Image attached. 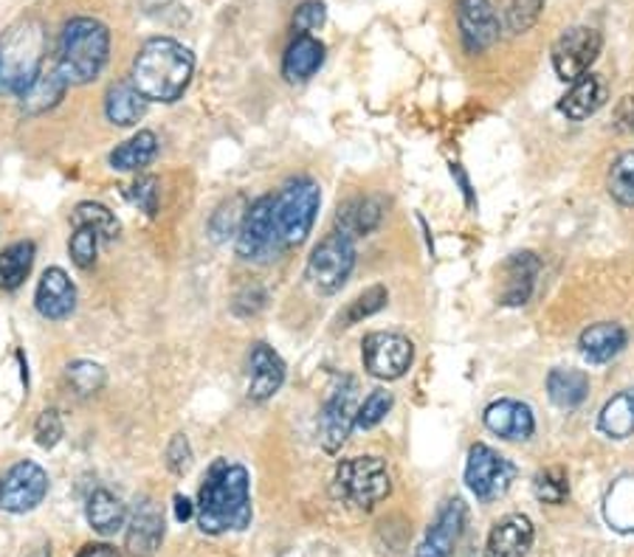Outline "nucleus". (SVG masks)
Wrapping results in <instances>:
<instances>
[{
  "label": "nucleus",
  "instance_id": "obj_1",
  "mask_svg": "<svg viewBox=\"0 0 634 557\" xmlns=\"http://www.w3.org/2000/svg\"><path fill=\"white\" fill-rule=\"evenodd\" d=\"M195 521L200 533L226 535L249 529L254 509H251V479L246 464L218 459L206 471L204 484L198 490V504H195Z\"/></svg>",
  "mask_w": 634,
  "mask_h": 557
},
{
  "label": "nucleus",
  "instance_id": "obj_2",
  "mask_svg": "<svg viewBox=\"0 0 634 557\" xmlns=\"http://www.w3.org/2000/svg\"><path fill=\"white\" fill-rule=\"evenodd\" d=\"M195 74V56L187 45L169 38H153L133 60V85L147 102L173 105L184 96Z\"/></svg>",
  "mask_w": 634,
  "mask_h": 557
},
{
  "label": "nucleus",
  "instance_id": "obj_3",
  "mask_svg": "<svg viewBox=\"0 0 634 557\" xmlns=\"http://www.w3.org/2000/svg\"><path fill=\"white\" fill-rule=\"evenodd\" d=\"M43 20L23 18L0 34V96H23L43 74L45 62Z\"/></svg>",
  "mask_w": 634,
  "mask_h": 557
},
{
  "label": "nucleus",
  "instance_id": "obj_4",
  "mask_svg": "<svg viewBox=\"0 0 634 557\" xmlns=\"http://www.w3.org/2000/svg\"><path fill=\"white\" fill-rule=\"evenodd\" d=\"M111 60V31L96 18H74L63 25L56 71L69 85H87L105 71Z\"/></svg>",
  "mask_w": 634,
  "mask_h": 557
},
{
  "label": "nucleus",
  "instance_id": "obj_5",
  "mask_svg": "<svg viewBox=\"0 0 634 557\" xmlns=\"http://www.w3.org/2000/svg\"><path fill=\"white\" fill-rule=\"evenodd\" d=\"M322 189L313 178H293L274 198V223L282 248H297L308 240L316 223Z\"/></svg>",
  "mask_w": 634,
  "mask_h": 557
},
{
  "label": "nucleus",
  "instance_id": "obj_6",
  "mask_svg": "<svg viewBox=\"0 0 634 557\" xmlns=\"http://www.w3.org/2000/svg\"><path fill=\"white\" fill-rule=\"evenodd\" d=\"M333 493L344 504L358 509H373L392 493L389 467L381 456H353L339 462L333 476Z\"/></svg>",
  "mask_w": 634,
  "mask_h": 557
},
{
  "label": "nucleus",
  "instance_id": "obj_7",
  "mask_svg": "<svg viewBox=\"0 0 634 557\" xmlns=\"http://www.w3.org/2000/svg\"><path fill=\"white\" fill-rule=\"evenodd\" d=\"M355 267L353 237L342 231H330L308 256V278L322 293H336L347 285L350 273Z\"/></svg>",
  "mask_w": 634,
  "mask_h": 557
},
{
  "label": "nucleus",
  "instance_id": "obj_8",
  "mask_svg": "<svg viewBox=\"0 0 634 557\" xmlns=\"http://www.w3.org/2000/svg\"><path fill=\"white\" fill-rule=\"evenodd\" d=\"M237 256L246 262H268L282 251L274 223V195H262L249 206L237 231Z\"/></svg>",
  "mask_w": 634,
  "mask_h": 557
},
{
  "label": "nucleus",
  "instance_id": "obj_9",
  "mask_svg": "<svg viewBox=\"0 0 634 557\" xmlns=\"http://www.w3.org/2000/svg\"><path fill=\"white\" fill-rule=\"evenodd\" d=\"M517 464L493 451V448L482 445V442L471 445V451H468L466 484L477 495V502L491 504L502 498L510 484L517 482Z\"/></svg>",
  "mask_w": 634,
  "mask_h": 557
},
{
  "label": "nucleus",
  "instance_id": "obj_10",
  "mask_svg": "<svg viewBox=\"0 0 634 557\" xmlns=\"http://www.w3.org/2000/svg\"><path fill=\"white\" fill-rule=\"evenodd\" d=\"M49 495V473L32 459H20L0 476V509L25 515L38 509Z\"/></svg>",
  "mask_w": 634,
  "mask_h": 557
},
{
  "label": "nucleus",
  "instance_id": "obj_11",
  "mask_svg": "<svg viewBox=\"0 0 634 557\" xmlns=\"http://www.w3.org/2000/svg\"><path fill=\"white\" fill-rule=\"evenodd\" d=\"M601 45V31L590 29V25H572V29H567L553 43V51H550L555 76L561 82H570V85L579 82L595 65Z\"/></svg>",
  "mask_w": 634,
  "mask_h": 557
},
{
  "label": "nucleus",
  "instance_id": "obj_12",
  "mask_svg": "<svg viewBox=\"0 0 634 557\" xmlns=\"http://www.w3.org/2000/svg\"><path fill=\"white\" fill-rule=\"evenodd\" d=\"M358 414V386L353 378H344L336 389L324 400L322 414H319V442L328 453H339L347 442L350 431L355 428Z\"/></svg>",
  "mask_w": 634,
  "mask_h": 557
},
{
  "label": "nucleus",
  "instance_id": "obj_13",
  "mask_svg": "<svg viewBox=\"0 0 634 557\" xmlns=\"http://www.w3.org/2000/svg\"><path fill=\"white\" fill-rule=\"evenodd\" d=\"M364 369L378 380H398L415 360V344L401 333H370L361 344Z\"/></svg>",
  "mask_w": 634,
  "mask_h": 557
},
{
  "label": "nucleus",
  "instance_id": "obj_14",
  "mask_svg": "<svg viewBox=\"0 0 634 557\" xmlns=\"http://www.w3.org/2000/svg\"><path fill=\"white\" fill-rule=\"evenodd\" d=\"M499 20L493 0H457V31L466 54H482L499 40Z\"/></svg>",
  "mask_w": 634,
  "mask_h": 557
},
{
  "label": "nucleus",
  "instance_id": "obj_15",
  "mask_svg": "<svg viewBox=\"0 0 634 557\" xmlns=\"http://www.w3.org/2000/svg\"><path fill=\"white\" fill-rule=\"evenodd\" d=\"M468 524V507L462 498H448L440 509L437 518L423 535L420 546H417L415 557H451L455 555L457 544H460L462 533Z\"/></svg>",
  "mask_w": 634,
  "mask_h": 557
},
{
  "label": "nucleus",
  "instance_id": "obj_16",
  "mask_svg": "<svg viewBox=\"0 0 634 557\" xmlns=\"http://www.w3.org/2000/svg\"><path fill=\"white\" fill-rule=\"evenodd\" d=\"M488 431L505 442H528L536 433V417L528 402L519 400H493L482 414Z\"/></svg>",
  "mask_w": 634,
  "mask_h": 557
},
{
  "label": "nucleus",
  "instance_id": "obj_17",
  "mask_svg": "<svg viewBox=\"0 0 634 557\" xmlns=\"http://www.w3.org/2000/svg\"><path fill=\"white\" fill-rule=\"evenodd\" d=\"M34 307L49 322H65L76 309V287L63 267H45L34 293Z\"/></svg>",
  "mask_w": 634,
  "mask_h": 557
},
{
  "label": "nucleus",
  "instance_id": "obj_18",
  "mask_svg": "<svg viewBox=\"0 0 634 557\" xmlns=\"http://www.w3.org/2000/svg\"><path fill=\"white\" fill-rule=\"evenodd\" d=\"M285 383V360L274 349L257 340L249 353V400L266 402Z\"/></svg>",
  "mask_w": 634,
  "mask_h": 557
},
{
  "label": "nucleus",
  "instance_id": "obj_19",
  "mask_svg": "<svg viewBox=\"0 0 634 557\" xmlns=\"http://www.w3.org/2000/svg\"><path fill=\"white\" fill-rule=\"evenodd\" d=\"M536 540V526L528 515L510 513L488 533L486 557H524Z\"/></svg>",
  "mask_w": 634,
  "mask_h": 557
},
{
  "label": "nucleus",
  "instance_id": "obj_20",
  "mask_svg": "<svg viewBox=\"0 0 634 557\" xmlns=\"http://www.w3.org/2000/svg\"><path fill=\"white\" fill-rule=\"evenodd\" d=\"M164 529H167V526H164V513L158 509V504L153 502V498H142V502L136 504V509H133L131 524H127V551L136 557H149L162 546Z\"/></svg>",
  "mask_w": 634,
  "mask_h": 557
},
{
  "label": "nucleus",
  "instance_id": "obj_21",
  "mask_svg": "<svg viewBox=\"0 0 634 557\" xmlns=\"http://www.w3.org/2000/svg\"><path fill=\"white\" fill-rule=\"evenodd\" d=\"M541 262L533 251H522V254H513L505 262V291L499 302L505 307H522L530 302L536 287V278H539Z\"/></svg>",
  "mask_w": 634,
  "mask_h": 557
},
{
  "label": "nucleus",
  "instance_id": "obj_22",
  "mask_svg": "<svg viewBox=\"0 0 634 557\" xmlns=\"http://www.w3.org/2000/svg\"><path fill=\"white\" fill-rule=\"evenodd\" d=\"M324 65V43L313 34H297L282 56V76L291 85L308 82Z\"/></svg>",
  "mask_w": 634,
  "mask_h": 557
},
{
  "label": "nucleus",
  "instance_id": "obj_23",
  "mask_svg": "<svg viewBox=\"0 0 634 557\" xmlns=\"http://www.w3.org/2000/svg\"><path fill=\"white\" fill-rule=\"evenodd\" d=\"M606 102V82L597 74H584L579 82H572V87L567 91L564 99L559 102L561 116H567L570 122H584V118L595 116L597 111Z\"/></svg>",
  "mask_w": 634,
  "mask_h": 557
},
{
  "label": "nucleus",
  "instance_id": "obj_24",
  "mask_svg": "<svg viewBox=\"0 0 634 557\" xmlns=\"http://www.w3.org/2000/svg\"><path fill=\"white\" fill-rule=\"evenodd\" d=\"M626 340H628V335L621 324L601 322V324H592V327H586L584 333H581L579 349H581V355L590 360V364L601 366V364H610L615 355H621L623 347H626Z\"/></svg>",
  "mask_w": 634,
  "mask_h": 557
},
{
  "label": "nucleus",
  "instance_id": "obj_25",
  "mask_svg": "<svg viewBox=\"0 0 634 557\" xmlns=\"http://www.w3.org/2000/svg\"><path fill=\"white\" fill-rule=\"evenodd\" d=\"M85 518L94 533L105 535L107 538V535H116L118 529L127 524V507L118 495H113L111 490L100 487L91 493V498H87Z\"/></svg>",
  "mask_w": 634,
  "mask_h": 557
},
{
  "label": "nucleus",
  "instance_id": "obj_26",
  "mask_svg": "<svg viewBox=\"0 0 634 557\" xmlns=\"http://www.w3.org/2000/svg\"><path fill=\"white\" fill-rule=\"evenodd\" d=\"M384 220V206L378 198H353L339 209V231L347 237H367Z\"/></svg>",
  "mask_w": 634,
  "mask_h": 557
},
{
  "label": "nucleus",
  "instance_id": "obj_27",
  "mask_svg": "<svg viewBox=\"0 0 634 557\" xmlns=\"http://www.w3.org/2000/svg\"><path fill=\"white\" fill-rule=\"evenodd\" d=\"M147 105L149 102L133 82H116L105 96V116L116 127H133L147 113Z\"/></svg>",
  "mask_w": 634,
  "mask_h": 557
},
{
  "label": "nucleus",
  "instance_id": "obj_28",
  "mask_svg": "<svg viewBox=\"0 0 634 557\" xmlns=\"http://www.w3.org/2000/svg\"><path fill=\"white\" fill-rule=\"evenodd\" d=\"M548 395L561 411H575L590 395V375L584 369H553L548 375Z\"/></svg>",
  "mask_w": 634,
  "mask_h": 557
},
{
  "label": "nucleus",
  "instance_id": "obj_29",
  "mask_svg": "<svg viewBox=\"0 0 634 557\" xmlns=\"http://www.w3.org/2000/svg\"><path fill=\"white\" fill-rule=\"evenodd\" d=\"M158 155V138L153 130H138L136 136L118 144L111 153V167L116 172H142Z\"/></svg>",
  "mask_w": 634,
  "mask_h": 557
},
{
  "label": "nucleus",
  "instance_id": "obj_30",
  "mask_svg": "<svg viewBox=\"0 0 634 557\" xmlns=\"http://www.w3.org/2000/svg\"><path fill=\"white\" fill-rule=\"evenodd\" d=\"M65 91H69V82H65V76L60 74V71L56 69L43 71L40 80L20 96V111H23L25 116H40V113L60 105Z\"/></svg>",
  "mask_w": 634,
  "mask_h": 557
},
{
  "label": "nucleus",
  "instance_id": "obj_31",
  "mask_svg": "<svg viewBox=\"0 0 634 557\" xmlns=\"http://www.w3.org/2000/svg\"><path fill=\"white\" fill-rule=\"evenodd\" d=\"M597 428L610 440H628L634 433V389L617 391L606 400V406L597 414Z\"/></svg>",
  "mask_w": 634,
  "mask_h": 557
},
{
  "label": "nucleus",
  "instance_id": "obj_32",
  "mask_svg": "<svg viewBox=\"0 0 634 557\" xmlns=\"http://www.w3.org/2000/svg\"><path fill=\"white\" fill-rule=\"evenodd\" d=\"M34 254H38V248H34L32 240L12 242V245L0 251V291L9 293L23 285L25 276L32 273Z\"/></svg>",
  "mask_w": 634,
  "mask_h": 557
},
{
  "label": "nucleus",
  "instance_id": "obj_33",
  "mask_svg": "<svg viewBox=\"0 0 634 557\" xmlns=\"http://www.w3.org/2000/svg\"><path fill=\"white\" fill-rule=\"evenodd\" d=\"M603 515L621 533H634V476L621 479L615 487H610Z\"/></svg>",
  "mask_w": 634,
  "mask_h": 557
},
{
  "label": "nucleus",
  "instance_id": "obj_34",
  "mask_svg": "<svg viewBox=\"0 0 634 557\" xmlns=\"http://www.w3.org/2000/svg\"><path fill=\"white\" fill-rule=\"evenodd\" d=\"M71 223H74V229H80V225L94 229L102 240H116L118 231H122L116 214L107 206L94 203V200H85V203L76 206L74 214H71Z\"/></svg>",
  "mask_w": 634,
  "mask_h": 557
},
{
  "label": "nucleus",
  "instance_id": "obj_35",
  "mask_svg": "<svg viewBox=\"0 0 634 557\" xmlns=\"http://www.w3.org/2000/svg\"><path fill=\"white\" fill-rule=\"evenodd\" d=\"M249 206L251 203H246L243 195H235V198L224 200L209 220L211 240L226 242L229 237H237V231H240V225H243V217H246V211H249Z\"/></svg>",
  "mask_w": 634,
  "mask_h": 557
},
{
  "label": "nucleus",
  "instance_id": "obj_36",
  "mask_svg": "<svg viewBox=\"0 0 634 557\" xmlns=\"http://www.w3.org/2000/svg\"><path fill=\"white\" fill-rule=\"evenodd\" d=\"M544 12V0H499V14L502 25L510 34H524L539 23Z\"/></svg>",
  "mask_w": 634,
  "mask_h": 557
},
{
  "label": "nucleus",
  "instance_id": "obj_37",
  "mask_svg": "<svg viewBox=\"0 0 634 557\" xmlns=\"http://www.w3.org/2000/svg\"><path fill=\"white\" fill-rule=\"evenodd\" d=\"M386 304H389V291H386L384 285L367 287V291L358 293V296L344 307V313L339 316V324H342V327H353V324H361L364 318H373Z\"/></svg>",
  "mask_w": 634,
  "mask_h": 557
},
{
  "label": "nucleus",
  "instance_id": "obj_38",
  "mask_svg": "<svg viewBox=\"0 0 634 557\" xmlns=\"http://www.w3.org/2000/svg\"><path fill=\"white\" fill-rule=\"evenodd\" d=\"M533 493L541 504L561 507L570 498V479H567L564 467H548V471L536 473Z\"/></svg>",
  "mask_w": 634,
  "mask_h": 557
},
{
  "label": "nucleus",
  "instance_id": "obj_39",
  "mask_svg": "<svg viewBox=\"0 0 634 557\" xmlns=\"http://www.w3.org/2000/svg\"><path fill=\"white\" fill-rule=\"evenodd\" d=\"M610 195L621 206H634V149H626L615 158L610 169Z\"/></svg>",
  "mask_w": 634,
  "mask_h": 557
},
{
  "label": "nucleus",
  "instance_id": "obj_40",
  "mask_svg": "<svg viewBox=\"0 0 634 557\" xmlns=\"http://www.w3.org/2000/svg\"><path fill=\"white\" fill-rule=\"evenodd\" d=\"M65 380H69V386L80 397H91L96 395V391H102L107 375L94 360H74V364H69V369H65Z\"/></svg>",
  "mask_w": 634,
  "mask_h": 557
},
{
  "label": "nucleus",
  "instance_id": "obj_41",
  "mask_svg": "<svg viewBox=\"0 0 634 557\" xmlns=\"http://www.w3.org/2000/svg\"><path fill=\"white\" fill-rule=\"evenodd\" d=\"M100 242H102V237L96 234L94 229H87V225L74 229V237H71V242H69V251H71L74 265L82 267V271L94 267L96 254H100Z\"/></svg>",
  "mask_w": 634,
  "mask_h": 557
},
{
  "label": "nucleus",
  "instance_id": "obj_42",
  "mask_svg": "<svg viewBox=\"0 0 634 557\" xmlns=\"http://www.w3.org/2000/svg\"><path fill=\"white\" fill-rule=\"evenodd\" d=\"M392 402H395L392 391L375 389L373 395H370L367 400L358 406V414H355V428H364V431H370V428H375L378 422H384V417L392 411Z\"/></svg>",
  "mask_w": 634,
  "mask_h": 557
},
{
  "label": "nucleus",
  "instance_id": "obj_43",
  "mask_svg": "<svg viewBox=\"0 0 634 557\" xmlns=\"http://www.w3.org/2000/svg\"><path fill=\"white\" fill-rule=\"evenodd\" d=\"M158 195H162V189H158V180L153 175H144L136 183L127 186V198L149 217L158 214Z\"/></svg>",
  "mask_w": 634,
  "mask_h": 557
},
{
  "label": "nucleus",
  "instance_id": "obj_44",
  "mask_svg": "<svg viewBox=\"0 0 634 557\" xmlns=\"http://www.w3.org/2000/svg\"><path fill=\"white\" fill-rule=\"evenodd\" d=\"M63 417L56 409H43L40 411L38 422H34V440H38L40 448H54L63 440Z\"/></svg>",
  "mask_w": 634,
  "mask_h": 557
},
{
  "label": "nucleus",
  "instance_id": "obj_45",
  "mask_svg": "<svg viewBox=\"0 0 634 557\" xmlns=\"http://www.w3.org/2000/svg\"><path fill=\"white\" fill-rule=\"evenodd\" d=\"M324 23H328V7H324L322 0H305L297 9V14H293V25H297L299 34H313Z\"/></svg>",
  "mask_w": 634,
  "mask_h": 557
},
{
  "label": "nucleus",
  "instance_id": "obj_46",
  "mask_svg": "<svg viewBox=\"0 0 634 557\" xmlns=\"http://www.w3.org/2000/svg\"><path fill=\"white\" fill-rule=\"evenodd\" d=\"M164 459H167V467L175 476H184V473L193 467V445H189L187 433H175L173 440H169Z\"/></svg>",
  "mask_w": 634,
  "mask_h": 557
},
{
  "label": "nucleus",
  "instance_id": "obj_47",
  "mask_svg": "<svg viewBox=\"0 0 634 557\" xmlns=\"http://www.w3.org/2000/svg\"><path fill=\"white\" fill-rule=\"evenodd\" d=\"M74 557H118V551L111 544H85Z\"/></svg>",
  "mask_w": 634,
  "mask_h": 557
},
{
  "label": "nucleus",
  "instance_id": "obj_48",
  "mask_svg": "<svg viewBox=\"0 0 634 557\" xmlns=\"http://www.w3.org/2000/svg\"><path fill=\"white\" fill-rule=\"evenodd\" d=\"M195 504L189 502L187 495H175V518L180 521V524H187V521H193L195 518Z\"/></svg>",
  "mask_w": 634,
  "mask_h": 557
},
{
  "label": "nucleus",
  "instance_id": "obj_49",
  "mask_svg": "<svg viewBox=\"0 0 634 557\" xmlns=\"http://www.w3.org/2000/svg\"><path fill=\"white\" fill-rule=\"evenodd\" d=\"M451 175H455L457 180H460V189H462V195H466V200H468V206H474V195H471V183H468V178H466V172H462V167L460 164H451Z\"/></svg>",
  "mask_w": 634,
  "mask_h": 557
},
{
  "label": "nucleus",
  "instance_id": "obj_50",
  "mask_svg": "<svg viewBox=\"0 0 634 557\" xmlns=\"http://www.w3.org/2000/svg\"><path fill=\"white\" fill-rule=\"evenodd\" d=\"M29 557H51V546H38Z\"/></svg>",
  "mask_w": 634,
  "mask_h": 557
}]
</instances>
